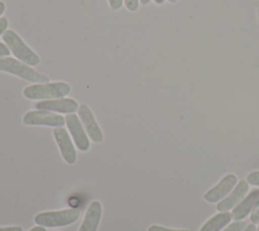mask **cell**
<instances>
[{"instance_id":"6da1fadb","label":"cell","mask_w":259,"mask_h":231,"mask_svg":"<svg viewBox=\"0 0 259 231\" xmlns=\"http://www.w3.org/2000/svg\"><path fill=\"white\" fill-rule=\"evenodd\" d=\"M71 91V86L66 82L52 83H35L28 85L23 89V95L32 100L36 99H56L68 95Z\"/></svg>"},{"instance_id":"7a4b0ae2","label":"cell","mask_w":259,"mask_h":231,"mask_svg":"<svg viewBox=\"0 0 259 231\" xmlns=\"http://www.w3.org/2000/svg\"><path fill=\"white\" fill-rule=\"evenodd\" d=\"M0 71L16 75L33 83H48L50 81L47 75L36 72L27 64L21 63L20 61L11 57L0 58Z\"/></svg>"},{"instance_id":"3957f363","label":"cell","mask_w":259,"mask_h":231,"mask_svg":"<svg viewBox=\"0 0 259 231\" xmlns=\"http://www.w3.org/2000/svg\"><path fill=\"white\" fill-rule=\"evenodd\" d=\"M2 37L5 45L9 48V50L17 59L27 64L28 66H36L39 64V57L28 46L24 44V42L15 31L11 29H6L3 32Z\"/></svg>"},{"instance_id":"277c9868","label":"cell","mask_w":259,"mask_h":231,"mask_svg":"<svg viewBox=\"0 0 259 231\" xmlns=\"http://www.w3.org/2000/svg\"><path fill=\"white\" fill-rule=\"evenodd\" d=\"M80 216V209H65L61 211H48L35 215L34 222L42 227H62L73 224Z\"/></svg>"},{"instance_id":"5b68a950","label":"cell","mask_w":259,"mask_h":231,"mask_svg":"<svg viewBox=\"0 0 259 231\" xmlns=\"http://www.w3.org/2000/svg\"><path fill=\"white\" fill-rule=\"evenodd\" d=\"M24 125L27 126H48V127H63L66 120L61 114L49 110H30L27 111L22 119Z\"/></svg>"},{"instance_id":"8992f818","label":"cell","mask_w":259,"mask_h":231,"mask_svg":"<svg viewBox=\"0 0 259 231\" xmlns=\"http://www.w3.org/2000/svg\"><path fill=\"white\" fill-rule=\"evenodd\" d=\"M78 114H79V119L86 131V133L88 134L89 138L96 143H100L103 140V134L101 132V129L99 128L91 109L89 108V106L85 103L80 104L79 108H78Z\"/></svg>"},{"instance_id":"52a82bcc","label":"cell","mask_w":259,"mask_h":231,"mask_svg":"<svg viewBox=\"0 0 259 231\" xmlns=\"http://www.w3.org/2000/svg\"><path fill=\"white\" fill-rule=\"evenodd\" d=\"M65 120L77 148L81 151H87L89 149L90 142L87 134L85 133V129L77 114L68 113L65 117Z\"/></svg>"},{"instance_id":"ba28073f","label":"cell","mask_w":259,"mask_h":231,"mask_svg":"<svg viewBox=\"0 0 259 231\" xmlns=\"http://www.w3.org/2000/svg\"><path fill=\"white\" fill-rule=\"evenodd\" d=\"M53 134L64 160L69 164H74L77 159V153L66 129L63 127H57L54 129Z\"/></svg>"},{"instance_id":"9c48e42d","label":"cell","mask_w":259,"mask_h":231,"mask_svg":"<svg viewBox=\"0 0 259 231\" xmlns=\"http://www.w3.org/2000/svg\"><path fill=\"white\" fill-rule=\"evenodd\" d=\"M35 108L68 114V113L75 112L79 108V105H78L77 101L73 98L62 97V98L38 101L35 104Z\"/></svg>"},{"instance_id":"30bf717a","label":"cell","mask_w":259,"mask_h":231,"mask_svg":"<svg viewBox=\"0 0 259 231\" xmlns=\"http://www.w3.org/2000/svg\"><path fill=\"white\" fill-rule=\"evenodd\" d=\"M237 183V176L233 173L227 174L224 176L221 181L215 184L212 188H210L208 191H206L203 195V198L208 203H215L221 201L223 198H225L230 190L236 185Z\"/></svg>"},{"instance_id":"8fae6325","label":"cell","mask_w":259,"mask_h":231,"mask_svg":"<svg viewBox=\"0 0 259 231\" xmlns=\"http://www.w3.org/2000/svg\"><path fill=\"white\" fill-rule=\"evenodd\" d=\"M249 184L246 180H240L235 189L225 199L221 200L217 205V210L220 212H228L229 210L233 209L248 192Z\"/></svg>"},{"instance_id":"7c38bea8","label":"cell","mask_w":259,"mask_h":231,"mask_svg":"<svg viewBox=\"0 0 259 231\" xmlns=\"http://www.w3.org/2000/svg\"><path fill=\"white\" fill-rule=\"evenodd\" d=\"M102 208L98 201H93L85 214L83 222L78 231H96L100 222Z\"/></svg>"},{"instance_id":"4fadbf2b","label":"cell","mask_w":259,"mask_h":231,"mask_svg":"<svg viewBox=\"0 0 259 231\" xmlns=\"http://www.w3.org/2000/svg\"><path fill=\"white\" fill-rule=\"evenodd\" d=\"M259 200V189L252 190L237 207H235L231 213V217L235 221H240L246 218L251 210H253L255 204Z\"/></svg>"},{"instance_id":"5bb4252c","label":"cell","mask_w":259,"mask_h":231,"mask_svg":"<svg viewBox=\"0 0 259 231\" xmlns=\"http://www.w3.org/2000/svg\"><path fill=\"white\" fill-rule=\"evenodd\" d=\"M232 217L231 213L223 212L218 215H214L209 220L204 223V225L200 228L199 231H220L225 226H227L228 223H230Z\"/></svg>"},{"instance_id":"9a60e30c","label":"cell","mask_w":259,"mask_h":231,"mask_svg":"<svg viewBox=\"0 0 259 231\" xmlns=\"http://www.w3.org/2000/svg\"><path fill=\"white\" fill-rule=\"evenodd\" d=\"M246 227H247V223L245 221H236L234 223H231L223 231H243Z\"/></svg>"},{"instance_id":"2e32d148","label":"cell","mask_w":259,"mask_h":231,"mask_svg":"<svg viewBox=\"0 0 259 231\" xmlns=\"http://www.w3.org/2000/svg\"><path fill=\"white\" fill-rule=\"evenodd\" d=\"M250 220L253 224H257L259 223V200L257 201V203L255 204L251 215H250Z\"/></svg>"},{"instance_id":"e0dca14e","label":"cell","mask_w":259,"mask_h":231,"mask_svg":"<svg viewBox=\"0 0 259 231\" xmlns=\"http://www.w3.org/2000/svg\"><path fill=\"white\" fill-rule=\"evenodd\" d=\"M247 182H249L252 185L259 186V171H253L249 173L247 176Z\"/></svg>"},{"instance_id":"ac0fdd59","label":"cell","mask_w":259,"mask_h":231,"mask_svg":"<svg viewBox=\"0 0 259 231\" xmlns=\"http://www.w3.org/2000/svg\"><path fill=\"white\" fill-rule=\"evenodd\" d=\"M148 231H188V230H186V229H170V228H166L163 226L152 225L148 228Z\"/></svg>"},{"instance_id":"d6986e66","label":"cell","mask_w":259,"mask_h":231,"mask_svg":"<svg viewBox=\"0 0 259 231\" xmlns=\"http://www.w3.org/2000/svg\"><path fill=\"white\" fill-rule=\"evenodd\" d=\"M125 7L130 11H136L139 7V1L138 0H124Z\"/></svg>"},{"instance_id":"ffe728a7","label":"cell","mask_w":259,"mask_h":231,"mask_svg":"<svg viewBox=\"0 0 259 231\" xmlns=\"http://www.w3.org/2000/svg\"><path fill=\"white\" fill-rule=\"evenodd\" d=\"M123 0H108L109 6L112 10H117L121 7Z\"/></svg>"},{"instance_id":"44dd1931","label":"cell","mask_w":259,"mask_h":231,"mask_svg":"<svg viewBox=\"0 0 259 231\" xmlns=\"http://www.w3.org/2000/svg\"><path fill=\"white\" fill-rule=\"evenodd\" d=\"M9 55H10V50H9V48H8L5 44H3V43L0 42V58H1V57H7V56H9Z\"/></svg>"},{"instance_id":"7402d4cb","label":"cell","mask_w":259,"mask_h":231,"mask_svg":"<svg viewBox=\"0 0 259 231\" xmlns=\"http://www.w3.org/2000/svg\"><path fill=\"white\" fill-rule=\"evenodd\" d=\"M8 20L6 17H0V35L7 29Z\"/></svg>"},{"instance_id":"603a6c76","label":"cell","mask_w":259,"mask_h":231,"mask_svg":"<svg viewBox=\"0 0 259 231\" xmlns=\"http://www.w3.org/2000/svg\"><path fill=\"white\" fill-rule=\"evenodd\" d=\"M0 231H22V227H20V226L0 227Z\"/></svg>"},{"instance_id":"cb8c5ba5","label":"cell","mask_w":259,"mask_h":231,"mask_svg":"<svg viewBox=\"0 0 259 231\" xmlns=\"http://www.w3.org/2000/svg\"><path fill=\"white\" fill-rule=\"evenodd\" d=\"M243 231H258L255 224H249Z\"/></svg>"},{"instance_id":"d4e9b609","label":"cell","mask_w":259,"mask_h":231,"mask_svg":"<svg viewBox=\"0 0 259 231\" xmlns=\"http://www.w3.org/2000/svg\"><path fill=\"white\" fill-rule=\"evenodd\" d=\"M28 231H46V229H45V227H42V226H35V227L31 228V229L28 230Z\"/></svg>"},{"instance_id":"484cf974","label":"cell","mask_w":259,"mask_h":231,"mask_svg":"<svg viewBox=\"0 0 259 231\" xmlns=\"http://www.w3.org/2000/svg\"><path fill=\"white\" fill-rule=\"evenodd\" d=\"M4 10H5V4L2 1H0V15L4 12Z\"/></svg>"},{"instance_id":"4316f807","label":"cell","mask_w":259,"mask_h":231,"mask_svg":"<svg viewBox=\"0 0 259 231\" xmlns=\"http://www.w3.org/2000/svg\"><path fill=\"white\" fill-rule=\"evenodd\" d=\"M141 1V3L143 4V5H146V4H148L151 0H140Z\"/></svg>"},{"instance_id":"83f0119b","label":"cell","mask_w":259,"mask_h":231,"mask_svg":"<svg viewBox=\"0 0 259 231\" xmlns=\"http://www.w3.org/2000/svg\"><path fill=\"white\" fill-rule=\"evenodd\" d=\"M154 1H155L157 4H162L165 0H154Z\"/></svg>"},{"instance_id":"f1b7e54d","label":"cell","mask_w":259,"mask_h":231,"mask_svg":"<svg viewBox=\"0 0 259 231\" xmlns=\"http://www.w3.org/2000/svg\"><path fill=\"white\" fill-rule=\"evenodd\" d=\"M170 3H175L177 0H168Z\"/></svg>"},{"instance_id":"f546056e","label":"cell","mask_w":259,"mask_h":231,"mask_svg":"<svg viewBox=\"0 0 259 231\" xmlns=\"http://www.w3.org/2000/svg\"><path fill=\"white\" fill-rule=\"evenodd\" d=\"M258 231H259V228H258Z\"/></svg>"}]
</instances>
